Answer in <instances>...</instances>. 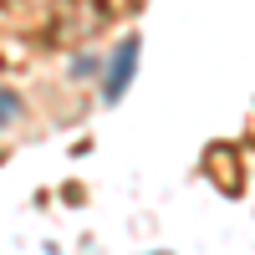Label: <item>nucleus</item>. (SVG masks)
I'll use <instances>...</instances> for the list:
<instances>
[{
    "label": "nucleus",
    "instance_id": "f257e3e1",
    "mask_svg": "<svg viewBox=\"0 0 255 255\" xmlns=\"http://www.w3.org/2000/svg\"><path fill=\"white\" fill-rule=\"evenodd\" d=\"M133 67H138V36H133V41H123V46H118V56H113L108 102H118V97H123V87H128V77H133Z\"/></svg>",
    "mask_w": 255,
    "mask_h": 255
},
{
    "label": "nucleus",
    "instance_id": "f03ea898",
    "mask_svg": "<svg viewBox=\"0 0 255 255\" xmlns=\"http://www.w3.org/2000/svg\"><path fill=\"white\" fill-rule=\"evenodd\" d=\"M10 118H15V97H10V92H0V128H5Z\"/></svg>",
    "mask_w": 255,
    "mask_h": 255
}]
</instances>
